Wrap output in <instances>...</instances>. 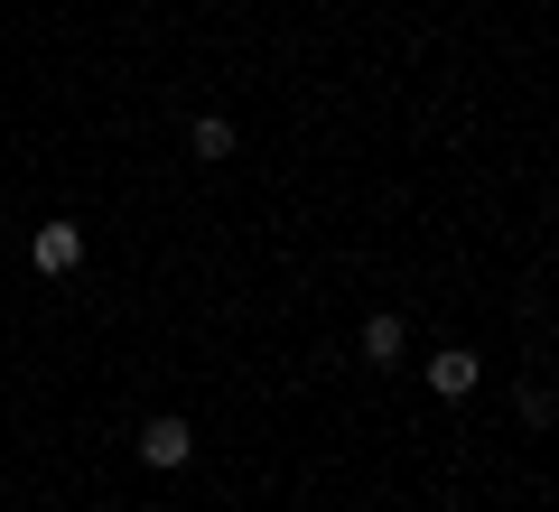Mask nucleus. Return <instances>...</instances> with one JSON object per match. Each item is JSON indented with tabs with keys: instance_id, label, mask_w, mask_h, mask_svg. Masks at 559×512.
<instances>
[{
	"instance_id": "obj_3",
	"label": "nucleus",
	"mask_w": 559,
	"mask_h": 512,
	"mask_svg": "<svg viewBox=\"0 0 559 512\" xmlns=\"http://www.w3.org/2000/svg\"><path fill=\"white\" fill-rule=\"evenodd\" d=\"M476 382H485V364L466 355V345H439V355H429V392H439V401H466Z\"/></svg>"
},
{
	"instance_id": "obj_1",
	"label": "nucleus",
	"mask_w": 559,
	"mask_h": 512,
	"mask_svg": "<svg viewBox=\"0 0 559 512\" xmlns=\"http://www.w3.org/2000/svg\"><path fill=\"white\" fill-rule=\"evenodd\" d=\"M28 261H38L47 279H66L84 261V224H38V234H28Z\"/></svg>"
},
{
	"instance_id": "obj_4",
	"label": "nucleus",
	"mask_w": 559,
	"mask_h": 512,
	"mask_svg": "<svg viewBox=\"0 0 559 512\" xmlns=\"http://www.w3.org/2000/svg\"><path fill=\"white\" fill-rule=\"evenodd\" d=\"M401 345H411L401 317H364V364H401Z\"/></svg>"
},
{
	"instance_id": "obj_5",
	"label": "nucleus",
	"mask_w": 559,
	"mask_h": 512,
	"mask_svg": "<svg viewBox=\"0 0 559 512\" xmlns=\"http://www.w3.org/2000/svg\"><path fill=\"white\" fill-rule=\"evenodd\" d=\"M187 140H197V158H234V121H224V112H197Z\"/></svg>"
},
{
	"instance_id": "obj_2",
	"label": "nucleus",
	"mask_w": 559,
	"mask_h": 512,
	"mask_svg": "<svg viewBox=\"0 0 559 512\" xmlns=\"http://www.w3.org/2000/svg\"><path fill=\"white\" fill-rule=\"evenodd\" d=\"M187 456H197V429H187V419H150V429H140V466H187Z\"/></svg>"
}]
</instances>
